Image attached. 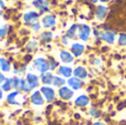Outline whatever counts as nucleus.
Returning <instances> with one entry per match:
<instances>
[{
	"instance_id": "nucleus-1",
	"label": "nucleus",
	"mask_w": 126,
	"mask_h": 125,
	"mask_svg": "<svg viewBox=\"0 0 126 125\" xmlns=\"http://www.w3.org/2000/svg\"><path fill=\"white\" fill-rule=\"evenodd\" d=\"M34 66L41 73H46L50 69V63L43 58H38V59L34 60Z\"/></svg>"
},
{
	"instance_id": "nucleus-2",
	"label": "nucleus",
	"mask_w": 126,
	"mask_h": 125,
	"mask_svg": "<svg viewBox=\"0 0 126 125\" xmlns=\"http://www.w3.org/2000/svg\"><path fill=\"white\" fill-rule=\"evenodd\" d=\"M78 29H79V38L83 41H87L90 38V34H91V28L86 24H80L78 26Z\"/></svg>"
},
{
	"instance_id": "nucleus-3",
	"label": "nucleus",
	"mask_w": 126,
	"mask_h": 125,
	"mask_svg": "<svg viewBox=\"0 0 126 125\" xmlns=\"http://www.w3.org/2000/svg\"><path fill=\"white\" fill-rule=\"evenodd\" d=\"M40 92L43 94V96L46 97V100L48 102H52L55 97V93H54V90L49 86H42L41 88V91Z\"/></svg>"
},
{
	"instance_id": "nucleus-4",
	"label": "nucleus",
	"mask_w": 126,
	"mask_h": 125,
	"mask_svg": "<svg viewBox=\"0 0 126 125\" xmlns=\"http://www.w3.org/2000/svg\"><path fill=\"white\" fill-rule=\"evenodd\" d=\"M115 32L113 31H105V32H100V37L102 38L104 41H106L107 43L113 44L115 42Z\"/></svg>"
},
{
	"instance_id": "nucleus-5",
	"label": "nucleus",
	"mask_w": 126,
	"mask_h": 125,
	"mask_svg": "<svg viewBox=\"0 0 126 125\" xmlns=\"http://www.w3.org/2000/svg\"><path fill=\"white\" fill-rule=\"evenodd\" d=\"M59 95L62 100H70L73 96V91L71 89L66 88V86H62L59 90Z\"/></svg>"
},
{
	"instance_id": "nucleus-6",
	"label": "nucleus",
	"mask_w": 126,
	"mask_h": 125,
	"mask_svg": "<svg viewBox=\"0 0 126 125\" xmlns=\"http://www.w3.org/2000/svg\"><path fill=\"white\" fill-rule=\"evenodd\" d=\"M33 6L35 8L40 9V11H42V12L49 11V3L47 0H34L33 1Z\"/></svg>"
},
{
	"instance_id": "nucleus-7",
	"label": "nucleus",
	"mask_w": 126,
	"mask_h": 125,
	"mask_svg": "<svg viewBox=\"0 0 126 125\" xmlns=\"http://www.w3.org/2000/svg\"><path fill=\"white\" fill-rule=\"evenodd\" d=\"M67 84L70 85V88L73 89V90H79V89L82 88L83 82L81 81L78 78H70L69 81H67Z\"/></svg>"
},
{
	"instance_id": "nucleus-8",
	"label": "nucleus",
	"mask_w": 126,
	"mask_h": 125,
	"mask_svg": "<svg viewBox=\"0 0 126 125\" xmlns=\"http://www.w3.org/2000/svg\"><path fill=\"white\" fill-rule=\"evenodd\" d=\"M27 82L29 83L31 90H33L34 88H37V86L39 85V79H38L37 75L32 74V73H29V74L27 75Z\"/></svg>"
},
{
	"instance_id": "nucleus-9",
	"label": "nucleus",
	"mask_w": 126,
	"mask_h": 125,
	"mask_svg": "<svg viewBox=\"0 0 126 125\" xmlns=\"http://www.w3.org/2000/svg\"><path fill=\"white\" fill-rule=\"evenodd\" d=\"M39 18V13L34 12V11H29L23 16V19L27 23H31V22H37V19Z\"/></svg>"
},
{
	"instance_id": "nucleus-10",
	"label": "nucleus",
	"mask_w": 126,
	"mask_h": 125,
	"mask_svg": "<svg viewBox=\"0 0 126 125\" xmlns=\"http://www.w3.org/2000/svg\"><path fill=\"white\" fill-rule=\"evenodd\" d=\"M31 101H32V103L35 104V105H42L44 100L41 95V92H40V91H35L34 93H32V95H31Z\"/></svg>"
},
{
	"instance_id": "nucleus-11",
	"label": "nucleus",
	"mask_w": 126,
	"mask_h": 125,
	"mask_svg": "<svg viewBox=\"0 0 126 125\" xmlns=\"http://www.w3.org/2000/svg\"><path fill=\"white\" fill-rule=\"evenodd\" d=\"M42 24H43L46 28H51L55 24V17L53 15H49L42 19Z\"/></svg>"
},
{
	"instance_id": "nucleus-12",
	"label": "nucleus",
	"mask_w": 126,
	"mask_h": 125,
	"mask_svg": "<svg viewBox=\"0 0 126 125\" xmlns=\"http://www.w3.org/2000/svg\"><path fill=\"white\" fill-rule=\"evenodd\" d=\"M71 51L74 54V57H80L83 53V51H84V46L81 43H74L71 47Z\"/></svg>"
},
{
	"instance_id": "nucleus-13",
	"label": "nucleus",
	"mask_w": 126,
	"mask_h": 125,
	"mask_svg": "<svg viewBox=\"0 0 126 125\" xmlns=\"http://www.w3.org/2000/svg\"><path fill=\"white\" fill-rule=\"evenodd\" d=\"M73 73H74V75H75V78H78V79H85V78L87 77V71H86V69L83 68V66H78V68H75Z\"/></svg>"
},
{
	"instance_id": "nucleus-14",
	"label": "nucleus",
	"mask_w": 126,
	"mask_h": 125,
	"mask_svg": "<svg viewBox=\"0 0 126 125\" xmlns=\"http://www.w3.org/2000/svg\"><path fill=\"white\" fill-rule=\"evenodd\" d=\"M60 58H61V61L64 62V63H72L73 59H74L73 55L70 52H67V51H62V52L60 53Z\"/></svg>"
},
{
	"instance_id": "nucleus-15",
	"label": "nucleus",
	"mask_w": 126,
	"mask_h": 125,
	"mask_svg": "<svg viewBox=\"0 0 126 125\" xmlns=\"http://www.w3.org/2000/svg\"><path fill=\"white\" fill-rule=\"evenodd\" d=\"M89 97L86 96V95H80L79 97H76L75 100V105L76 106H80V108H82V106H86L87 104H89Z\"/></svg>"
},
{
	"instance_id": "nucleus-16",
	"label": "nucleus",
	"mask_w": 126,
	"mask_h": 125,
	"mask_svg": "<svg viewBox=\"0 0 126 125\" xmlns=\"http://www.w3.org/2000/svg\"><path fill=\"white\" fill-rule=\"evenodd\" d=\"M107 15V8L105 6H98L96 9V18L98 20H102L106 17Z\"/></svg>"
},
{
	"instance_id": "nucleus-17",
	"label": "nucleus",
	"mask_w": 126,
	"mask_h": 125,
	"mask_svg": "<svg viewBox=\"0 0 126 125\" xmlns=\"http://www.w3.org/2000/svg\"><path fill=\"white\" fill-rule=\"evenodd\" d=\"M53 79H54V77H53L52 73L50 72H46V73H42L41 74V81L43 84H51L53 82Z\"/></svg>"
},
{
	"instance_id": "nucleus-18",
	"label": "nucleus",
	"mask_w": 126,
	"mask_h": 125,
	"mask_svg": "<svg viewBox=\"0 0 126 125\" xmlns=\"http://www.w3.org/2000/svg\"><path fill=\"white\" fill-rule=\"evenodd\" d=\"M59 73L64 78H70L72 75V69L70 66L62 65L59 68Z\"/></svg>"
},
{
	"instance_id": "nucleus-19",
	"label": "nucleus",
	"mask_w": 126,
	"mask_h": 125,
	"mask_svg": "<svg viewBox=\"0 0 126 125\" xmlns=\"http://www.w3.org/2000/svg\"><path fill=\"white\" fill-rule=\"evenodd\" d=\"M0 69L3 72H9L10 71V63L4 58H0Z\"/></svg>"
},
{
	"instance_id": "nucleus-20",
	"label": "nucleus",
	"mask_w": 126,
	"mask_h": 125,
	"mask_svg": "<svg viewBox=\"0 0 126 125\" xmlns=\"http://www.w3.org/2000/svg\"><path fill=\"white\" fill-rule=\"evenodd\" d=\"M19 95V92L18 91H16V92H12L10 93V94L7 96V101H8V103L10 104H13V105H16V104H19V102L16 100V97Z\"/></svg>"
},
{
	"instance_id": "nucleus-21",
	"label": "nucleus",
	"mask_w": 126,
	"mask_h": 125,
	"mask_svg": "<svg viewBox=\"0 0 126 125\" xmlns=\"http://www.w3.org/2000/svg\"><path fill=\"white\" fill-rule=\"evenodd\" d=\"M76 29H78V26L76 24H73L71 28L67 30L66 32V38H70V39H73L75 37V32H76Z\"/></svg>"
},
{
	"instance_id": "nucleus-22",
	"label": "nucleus",
	"mask_w": 126,
	"mask_h": 125,
	"mask_svg": "<svg viewBox=\"0 0 126 125\" xmlns=\"http://www.w3.org/2000/svg\"><path fill=\"white\" fill-rule=\"evenodd\" d=\"M11 89H13L12 80H11V79H6L3 85H2V90H3V91H10Z\"/></svg>"
},
{
	"instance_id": "nucleus-23",
	"label": "nucleus",
	"mask_w": 126,
	"mask_h": 125,
	"mask_svg": "<svg viewBox=\"0 0 126 125\" xmlns=\"http://www.w3.org/2000/svg\"><path fill=\"white\" fill-rule=\"evenodd\" d=\"M53 85L54 86H58V88H61L62 85H64L65 84V81L62 79V78L60 77H54V79H53Z\"/></svg>"
},
{
	"instance_id": "nucleus-24",
	"label": "nucleus",
	"mask_w": 126,
	"mask_h": 125,
	"mask_svg": "<svg viewBox=\"0 0 126 125\" xmlns=\"http://www.w3.org/2000/svg\"><path fill=\"white\" fill-rule=\"evenodd\" d=\"M117 42L120 46H126V33H121V34L118 35Z\"/></svg>"
},
{
	"instance_id": "nucleus-25",
	"label": "nucleus",
	"mask_w": 126,
	"mask_h": 125,
	"mask_svg": "<svg viewBox=\"0 0 126 125\" xmlns=\"http://www.w3.org/2000/svg\"><path fill=\"white\" fill-rule=\"evenodd\" d=\"M37 47H38L37 42L31 41V42H29L28 46H27V50H28L29 52H32V51H35V50H37Z\"/></svg>"
},
{
	"instance_id": "nucleus-26",
	"label": "nucleus",
	"mask_w": 126,
	"mask_h": 125,
	"mask_svg": "<svg viewBox=\"0 0 126 125\" xmlns=\"http://www.w3.org/2000/svg\"><path fill=\"white\" fill-rule=\"evenodd\" d=\"M41 38H42V42H48L52 39V33L51 32H44Z\"/></svg>"
},
{
	"instance_id": "nucleus-27",
	"label": "nucleus",
	"mask_w": 126,
	"mask_h": 125,
	"mask_svg": "<svg viewBox=\"0 0 126 125\" xmlns=\"http://www.w3.org/2000/svg\"><path fill=\"white\" fill-rule=\"evenodd\" d=\"M90 114H91L92 116H94V117H98L101 115V111H98V110H96V109L92 108L91 110H90Z\"/></svg>"
},
{
	"instance_id": "nucleus-28",
	"label": "nucleus",
	"mask_w": 126,
	"mask_h": 125,
	"mask_svg": "<svg viewBox=\"0 0 126 125\" xmlns=\"http://www.w3.org/2000/svg\"><path fill=\"white\" fill-rule=\"evenodd\" d=\"M7 34V28L3 27V28H0V39H2L3 37H6Z\"/></svg>"
},
{
	"instance_id": "nucleus-29",
	"label": "nucleus",
	"mask_w": 126,
	"mask_h": 125,
	"mask_svg": "<svg viewBox=\"0 0 126 125\" xmlns=\"http://www.w3.org/2000/svg\"><path fill=\"white\" fill-rule=\"evenodd\" d=\"M40 28H41V26H40V23H38V22H35V23L32 24V29H33V30L37 31V30H39Z\"/></svg>"
},
{
	"instance_id": "nucleus-30",
	"label": "nucleus",
	"mask_w": 126,
	"mask_h": 125,
	"mask_svg": "<svg viewBox=\"0 0 126 125\" xmlns=\"http://www.w3.org/2000/svg\"><path fill=\"white\" fill-rule=\"evenodd\" d=\"M4 81H6V78H4V75L2 74V73H0V84H2Z\"/></svg>"
},
{
	"instance_id": "nucleus-31",
	"label": "nucleus",
	"mask_w": 126,
	"mask_h": 125,
	"mask_svg": "<svg viewBox=\"0 0 126 125\" xmlns=\"http://www.w3.org/2000/svg\"><path fill=\"white\" fill-rule=\"evenodd\" d=\"M62 43H63V44H67V40H66V37H64V38H63V39H62Z\"/></svg>"
},
{
	"instance_id": "nucleus-32",
	"label": "nucleus",
	"mask_w": 126,
	"mask_h": 125,
	"mask_svg": "<svg viewBox=\"0 0 126 125\" xmlns=\"http://www.w3.org/2000/svg\"><path fill=\"white\" fill-rule=\"evenodd\" d=\"M94 125H106V124L101 123V122H96V123H94Z\"/></svg>"
},
{
	"instance_id": "nucleus-33",
	"label": "nucleus",
	"mask_w": 126,
	"mask_h": 125,
	"mask_svg": "<svg viewBox=\"0 0 126 125\" xmlns=\"http://www.w3.org/2000/svg\"><path fill=\"white\" fill-rule=\"evenodd\" d=\"M90 1H91V2H93V3H97V1H98V0H90Z\"/></svg>"
},
{
	"instance_id": "nucleus-34",
	"label": "nucleus",
	"mask_w": 126,
	"mask_h": 125,
	"mask_svg": "<svg viewBox=\"0 0 126 125\" xmlns=\"http://www.w3.org/2000/svg\"><path fill=\"white\" fill-rule=\"evenodd\" d=\"M2 7H3V2L0 0V8H2Z\"/></svg>"
},
{
	"instance_id": "nucleus-35",
	"label": "nucleus",
	"mask_w": 126,
	"mask_h": 125,
	"mask_svg": "<svg viewBox=\"0 0 126 125\" xmlns=\"http://www.w3.org/2000/svg\"><path fill=\"white\" fill-rule=\"evenodd\" d=\"M2 99V91H1V89H0V100Z\"/></svg>"
},
{
	"instance_id": "nucleus-36",
	"label": "nucleus",
	"mask_w": 126,
	"mask_h": 125,
	"mask_svg": "<svg viewBox=\"0 0 126 125\" xmlns=\"http://www.w3.org/2000/svg\"><path fill=\"white\" fill-rule=\"evenodd\" d=\"M100 1H102V2H107V1H110V0H100Z\"/></svg>"
},
{
	"instance_id": "nucleus-37",
	"label": "nucleus",
	"mask_w": 126,
	"mask_h": 125,
	"mask_svg": "<svg viewBox=\"0 0 126 125\" xmlns=\"http://www.w3.org/2000/svg\"><path fill=\"white\" fill-rule=\"evenodd\" d=\"M0 15H1V12H0Z\"/></svg>"
}]
</instances>
